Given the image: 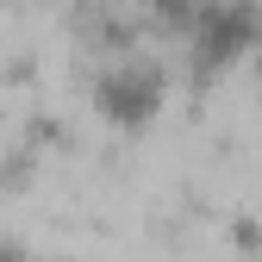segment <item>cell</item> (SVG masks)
I'll return each mask as SVG.
<instances>
[{
    "instance_id": "cell-1",
    "label": "cell",
    "mask_w": 262,
    "mask_h": 262,
    "mask_svg": "<svg viewBox=\"0 0 262 262\" xmlns=\"http://www.w3.org/2000/svg\"><path fill=\"white\" fill-rule=\"evenodd\" d=\"M81 94H88V113L106 131L144 138L175 100V62L162 50H150L144 38H131V31H106V44L88 56Z\"/></svg>"
},
{
    "instance_id": "cell-3",
    "label": "cell",
    "mask_w": 262,
    "mask_h": 262,
    "mask_svg": "<svg viewBox=\"0 0 262 262\" xmlns=\"http://www.w3.org/2000/svg\"><path fill=\"white\" fill-rule=\"evenodd\" d=\"M0 262H31V256H25V244L7 231V225H0Z\"/></svg>"
},
{
    "instance_id": "cell-4",
    "label": "cell",
    "mask_w": 262,
    "mask_h": 262,
    "mask_svg": "<svg viewBox=\"0 0 262 262\" xmlns=\"http://www.w3.org/2000/svg\"><path fill=\"white\" fill-rule=\"evenodd\" d=\"M131 7H144V13H162V19H175L187 0H131Z\"/></svg>"
},
{
    "instance_id": "cell-2",
    "label": "cell",
    "mask_w": 262,
    "mask_h": 262,
    "mask_svg": "<svg viewBox=\"0 0 262 262\" xmlns=\"http://www.w3.org/2000/svg\"><path fill=\"white\" fill-rule=\"evenodd\" d=\"M169 25H175V62L193 81H219L262 50V7L256 0H187Z\"/></svg>"
}]
</instances>
